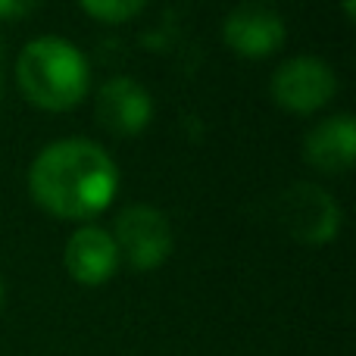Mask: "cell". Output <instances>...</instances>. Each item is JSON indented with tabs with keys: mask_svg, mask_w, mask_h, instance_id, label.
<instances>
[{
	"mask_svg": "<svg viewBox=\"0 0 356 356\" xmlns=\"http://www.w3.org/2000/svg\"><path fill=\"white\" fill-rule=\"evenodd\" d=\"M116 191V163L88 138H63L47 144L29 169L31 200L56 219H94L113 203Z\"/></svg>",
	"mask_w": 356,
	"mask_h": 356,
	"instance_id": "cell-1",
	"label": "cell"
},
{
	"mask_svg": "<svg viewBox=\"0 0 356 356\" xmlns=\"http://www.w3.org/2000/svg\"><path fill=\"white\" fill-rule=\"evenodd\" d=\"M16 81L25 100L50 113L72 110L85 100L91 85L88 60L72 41L41 35L22 47L16 60Z\"/></svg>",
	"mask_w": 356,
	"mask_h": 356,
	"instance_id": "cell-2",
	"label": "cell"
},
{
	"mask_svg": "<svg viewBox=\"0 0 356 356\" xmlns=\"http://www.w3.org/2000/svg\"><path fill=\"white\" fill-rule=\"evenodd\" d=\"M278 213H282V225L297 244L322 247L328 241L338 238L341 232V207L325 188L309 181H297L278 200Z\"/></svg>",
	"mask_w": 356,
	"mask_h": 356,
	"instance_id": "cell-3",
	"label": "cell"
},
{
	"mask_svg": "<svg viewBox=\"0 0 356 356\" xmlns=\"http://www.w3.org/2000/svg\"><path fill=\"white\" fill-rule=\"evenodd\" d=\"M113 241L119 247V259H125L135 272H150L172 253V225L156 207L135 203L119 213Z\"/></svg>",
	"mask_w": 356,
	"mask_h": 356,
	"instance_id": "cell-4",
	"label": "cell"
},
{
	"mask_svg": "<svg viewBox=\"0 0 356 356\" xmlns=\"http://www.w3.org/2000/svg\"><path fill=\"white\" fill-rule=\"evenodd\" d=\"M272 100L282 110L297 113V116H309V113L322 110L334 100L338 94V75L319 56H294V60L282 63L272 72L269 81Z\"/></svg>",
	"mask_w": 356,
	"mask_h": 356,
	"instance_id": "cell-5",
	"label": "cell"
},
{
	"mask_svg": "<svg viewBox=\"0 0 356 356\" xmlns=\"http://www.w3.org/2000/svg\"><path fill=\"white\" fill-rule=\"evenodd\" d=\"M154 116V97L141 81L129 75L110 79L97 94V122L119 138H131L144 131Z\"/></svg>",
	"mask_w": 356,
	"mask_h": 356,
	"instance_id": "cell-6",
	"label": "cell"
},
{
	"mask_svg": "<svg viewBox=\"0 0 356 356\" xmlns=\"http://www.w3.org/2000/svg\"><path fill=\"white\" fill-rule=\"evenodd\" d=\"M63 263L72 282L85 284V288H97L106 284L119 269V247L106 228L97 225H81L72 232L63 250Z\"/></svg>",
	"mask_w": 356,
	"mask_h": 356,
	"instance_id": "cell-7",
	"label": "cell"
},
{
	"mask_svg": "<svg viewBox=\"0 0 356 356\" xmlns=\"http://www.w3.org/2000/svg\"><path fill=\"white\" fill-rule=\"evenodd\" d=\"M222 38L225 44L241 56H269L282 50L288 29H284L282 16L275 10H266L257 3H244L232 10L222 25Z\"/></svg>",
	"mask_w": 356,
	"mask_h": 356,
	"instance_id": "cell-8",
	"label": "cell"
},
{
	"mask_svg": "<svg viewBox=\"0 0 356 356\" xmlns=\"http://www.w3.org/2000/svg\"><path fill=\"white\" fill-rule=\"evenodd\" d=\"M356 156V122L350 113H338L303 135V160L325 175H341L353 166Z\"/></svg>",
	"mask_w": 356,
	"mask_h": 356,
	"instance_id": "cell-9",
	"label": "cell"
},
{
	"mask_svg": "<svg viewBox=\"0 0 356 356\" xmlns=\"http://www.w3.org/2000/svg\"><path fill=\"white\" fill-rule=\"evenodd\" d=\"M81 10L91 19L106 25H122L129 19H135L138 13L147 6V0H79Z\"/></svg>",
	"mask_w": 356,
	"mask_h": 356,
	"instance_id": "cell-10",
	"label": "cell"
},
{
	"mask_svg": "<svg viewBox=\"0 0 356 356\" xmlns=\"http://www.w3.org/2000/svg\"><path fill=\"white\" fill-rule=\"evenodd\" d=\"M41 0H0V19L3 22H16V19H25Z\"/></svg>",
	"mask_w": 356,
	"mask_h": 356,
	"instance_id": "cell-11",
	"label": "cell"
},
{
	"mask_svg": "<svg viewBox=\"0 0 356 356\" xmlns=\"http://www.w3.org/2000/svg\"><path fill=\"white\" fill-rule=\"evenodd\" d=\"M3 300H6V291H3V278H0V309H3Z\"/></svg>",
	"mask_w": 356,
	"mask_h": 356,
	"instance_id": "cell-12",
	"label": "cell"
}]
</instances>
